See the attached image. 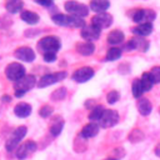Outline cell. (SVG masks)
Wrapping results in <instances>:
<instances>
[{
	"instance_id": "6da1fadb",
	"label": "cell",
	"mask_w": 160,
	"mask_h": 160,
	"mask_svg": "<svg viewBox=\"0 0 160 160\" xmlns=\"http://www.w3.org/2000/svg\"><path fill=\"white\" fill-rule=\"evenodd\" d=\"M52 21L59 26H70V28H84L85 21L82 18H78L74 15H65V14H55L52 15Z\"/></svg>"
},
{
	"instance_id": "7a4b0ae2",
	"label": "cell",
	"mask_w": 160,
	"mask_h": 160,
	"mask_svg": "<svg viewBox=\"0 0 160 160\" xmlns=\"http://www.w3.org/2000/svg\"><path fill=\"white\" fill-rule=\"evenodd\" d=\"M60 48H61V42H60V39L56 36H45L40 39L38 42V49L39 51L42 52V55L49 52L56 54L60 50Z\"/></svg>"
},
{
	"instance_id": "3957f363",
	"label": "cell",
	"mask_w": 160,
	"mask_h": 160,
	"mask_svg": "<svg viewBox=\"0 0 160 160\" xmlns=\"http://www.w3.org/2000/svg\"><path fill=\"white\" fill-rule=\"evenodd\" d=\"M36 85V78L34 75H25L20 80L15 81L14 84V90H15V96L21 98L24 96L29 90H31Z\"/></svg>"
},
{
	"instance_id": "277c9868",
	"label": "cell",
	"mask_w": 160,
	"mask_h": 160,
	"mask_svg": "<svg viewBox=\"0 0 160 160\" xmlns=\"http://www.w3.org/2000/svg\"><path fill=\"white\" fill-rule=\"evenodd\" d=\"M64 9L70 15H74V16H78V18H85V16L89 15V8L85 4H81V2L75 1V0L65 1Z\"/></svg>"
},
{
	"instance_id": "5b68a950",
	"label": "cell",
	"mask_w": 160,
	"mask_h": 160,
	"mask_svg": "<svg viewBox=\"0 0 160 160\" xmlns=\"http://www.w3.org/2000/svg\"><path fill=\"white\" fill-rule=\"evenodd\" d=\"M26 131H28L26 126H19V128H16V129L11 132V135L9 136V139L6 140V144H5L6 150H8V151L15 150V149L18 148V145L20 144V141H21V140L24 139V136L26 135Z\"/></svg>"
},
{
	"instance_id": "8992f818",
	"label": "cell",
	"mask_w": 160,
	"mask_h": 160,
	"mask_svg": "<svg viewBox=\"0 0 160 160\" xmlns=\"http://www.w3.org/2000/svg\"><path fill=\"white\" fill-rule=\"evenodd\" d=\"M132 21L136 24L152 22L156 19V12L152 9H138L132 14Z\"/></svg>"
},
{
	"instance_id": "52a82bcc",
	"label": "cell",
	"mask_w": 160,
	"mask_h": 160,
	"mask_svg": "<svg viewBox=\"0 0 160 160\" xmlns=\"http://www.w3.org/2000/svg\"><path fill=\"white\" fill-rule=\"evenodd\" d=\"M5 75L11 81H18L25 76V68L20 62H11L5 68Z\"/></svg>"
},
{
	"instance_id": "ba28073f",
	"label": "cell",
	"mask_w": 160,
	"mask_h": 160,
	"mask_svg": "<svg viewBox=\"0 0 160 160\" xmlns=\"http://www.w3.org/2000/svg\"><path fill=\"white\" fill-rule=\"evenodd\" d=\"M119 122V112L112 109H105L102 116L99 120V126L100 128H111Z\"/></svg>"
},
{
	"instance_id": "9c48e42d",
	"label": "cell",
	"mask_w": 160,
	"mask_h": 160,
	"mask_svg": "<svg viewBox=\"0 0 160 160\" xmlns=\"http://www.w3.org/2000/svg\"><path fill=\"white\" fill-rule=\"evenodd\" d=\"M149 46H150V44H149V41H148L145 38L134 36V38H131V39L125 44L124 49L128 50V51H130V50H139V51L145 52V51L149 50Z\"/></svg>"
},
{
	"instance_id": "30bf717a",
	"label": "cell",
	"mask_w": 160,
	"mask_h": 160,
	"mask_svg": "<svg viewBox=\"0 0 160 160\" xmlns=\"http://www.w3.org/2000/svg\"><path fill=\"white\" fill-rule=\"evenodd\" d=\"M66 76H68V72L66 71H58V72H52V74H46V75H44V76L40 78L39 82H38V86L39 88L50 86L52 84L59 82L60 80H64Z\"/></svg>"
},
{
	"instance_id": "8fae6325",
	"label": "cell",
	"mask_w": 160,
	"mask_h": 160,
	"mask_svg": "<svg viewBox=\"0 0 160 160\" xmlns=\"http://www.w3.org/2000/svg\"><path fill=\"white\" fill-rule=\"evenodd\" d=\"M36 149H38V145H36L35 141H31V140L25 141V142H22V144L16 149V158H18L19 160H24V159H26L29 155H31L32 152H35Z\"/></svg>"
},
{
	"instance_id": "7c38bea8",
	"label": "cell",
	"mask_w": 160,
	"mask_h": 160,
	"mask_svg": "<svg viewBox=\"0 0 160 160\" xmlns=\"http://www.w3.org/2000/svg\"><path fill=\"white\" fill-rule=\"evenodd\" d=\"M91 24L95 25L96 28H99L100 30L106 29L112 24V15H110L108 12H99L95 16H92Z\"/></svg>"
},
{
	"instance_id": "4fadbf2b",
	"label": "cell",
	"mask_w": 160,
	"mask_h": 160,
	"mask_svg": "<svg viewBox=\"0 0 160 160\" xmlns=\"http://www.w3.org/2000/svg\"><path fill=\"white\" fill-rule=\"evenodd\" d=\"M95 71L92 68H89V66H82L78 70L74 71V74L71 75L72 80H75L76 82H86L89 81L92 76H94Z\"/></svg>"
},
{
	"instance_id": "5bb4252c",
	"label": "cell",
	"mask_w": 160,
	"mask_h": 160,
	"mask_svg": "<svg viewBox=\"0 0 160 160\" xmlns=\"http://www.w3.org/2000/svg\"><path fill=\"white\" fill-rule=\"evenodd\" d=\"M15 58L18 60H21V61H25V62H31L35 60V52L31 48H28V46H21V48H18L14 52Z\"/></svg>"
},
{
	"instance_id": "9a60e30c",
	"label": "cell",
	"mask_w": 160,
	"mask_h": 160,
	"mask_svg": "<svg viewBox=\"0 0 160 160\" xmlns=\"http://www.w3.org/2000/svg\"><path fill=\"white\" fill-rule=\"evenodd\" d=\"M100 34H101V30L99 28H96L95 25H85L82 29H81V38L88 40V41H94V40H98L100 38Z\"/></svg>"
},
{
	"instance_id": "2e32d148",
	"label": "cell",
	"mask_w": 160,
	"mask_h": 160,
	"mask_svg": "<svg viewBox=\"0 0 160 160\" xmlns=\"http://www.w3.org/2000/svg\"><path fill=\"white\" fill-rule=\"evenodd\" d=\"M154 30L152 22H144V24H138L136 26H134L131 29L132 34L135 36H141V38H146L149 36Z\"/></svg>"
},
{
	"instance_id": "e0dca14e",
	"label": "cell",
	"mask_w": 160,
	"mask_h": 160,
	"mask_svg": "<svg viewBox=\"0 0 160 160\" xmlns=\"http://www.w3.org/2000/svg\"><path fill=\"white\" fill-rule=\"evenodd\" d=\"M99 129H100V126H99L96 122H91V121H90L89 124H86V125L82 128V130L80 131V136L84 138V139L94 138V136L98 135Z\"/></svg>"
},
{
	"instance_id": "ac0fdd59",
	"label": "cell",
	"mask_w": 160,
	"mask_h": 160,
	"mask_svg": "<svg viewBox=\"0 0 160 160\" xmlns=\"http://www.w3.org/2000/svg\"><path fill=\"white\" fill-rule=\"evenodd\" d=\"M138 111L142 116H148L152 111V105L148 98H139L138 100Z\"/></svg>"
},
{
	"instance_id": "d6986e66",
	"label": "cell",
	"mask_w": 160,
	"mask_h": 160,
	"mask_svg": "<svg viewBox=\"0 0 160 160\" xmlns=\"http://www.w3.org/2000/svg\"><path fill=\"white\" fill-rule=\"evenodd\" d=\"M110 8V1L109 0H91L90 1V10L94 12H106V10Z\"/></svg>"
},
{
	"instance_id": "ffe728a7",
	"label": "cell",
	"mask_w": 160,
	"mask_h": 160,
	"mask_svg": "<svg viewBox=\"0 0 160 160\" xmlns=\"http://www.w3.org/2000/svg\"><path fill=\"white\" fill-rule=\"evenodd\" d=\"M124 39H125V35H124V32L121 31V30H112V31H110L109 34H108V38H106V40H108V42L110 44V45H120L121 42H124Z\"/></svg>"
},
{
	"instance_id": "44dd1931",
	"label": "cell",
	"mask_w": 160,
	"mask_h": 160,
	"mask_svg": "<svg viewBox=\"0 0 160 160\" xmlns=\"http://www.w3.org/2000/svg\"><path fill=\"white\" fill-rule=\"evenodd\" d=\"M14 114L18 118H28L31 114V105L28 102H19L14 108Z\"/></svg>"
},
{
	"instance_id": "7402d4cb",
	"label": "cell",
	"mask_w": 160,
	"mask_h": 160,
	"mask_svg": "<svg viewBox=\"0 0 160 160\" xmlns=\"http://www.w3.org/2000/svg\"><path fill=\"white\" fill-rule=\"evenodd\" d=\"M76 51L84 56H89L94 54L95 51V45L91 41H85V42H79L76 45Z\"/></svg>"
},
{
	"instance_id": "603a6c76",
	"label": "cell",
	"mask_w": 160,
	"mask_h": 160,
	"mask_svg": "<svg viewBox=\"0 0 160 160\" xmlns=\"http://www.w3.org/2000/svg\"><path fill=\"white\" fill-rule=\"evenodd\" d=\"M22 6H24V1L22 0H6V2H5V9L10 14L19 12L22 9Z\"/></svg>"
},
{
	"instance_id": "cb8c5ba5",
	"label": "cell",
	"mask_w": 160,
	"mask_h": 160,
	"mask_svg": "<svg viewBox=\"0 0 160 160\" xmlns=\"http://www.w3.org/2000/svg\"><path fill=\"white\" fill-rule=\"evenodd\" d=\"M20 18H21L22 21H25L26 24H30V25H35V24H38L39 20H40L39 15H38L36 12H34V11H30V10L22 11V12L20 14Z\"/></svg>"
},
{
	"instance_id": "d4e9b609",
	"label": "cell",
	"mask_w": 160,
	"mask_h": 160,
	"mask_svg": "<svg viewBox=\"0 0 160 160\" xmlns=\"http://www.w3.org/2000/svg\"><path fill=\"white\" fill-rule=\"evenodd\" d=\"M104 111H105V108H104L102 105H96V106H94V108L90 110V112H89L88 118H89V120H90L91 122L99 121V120H100V118L102 116Z\"/></svg>"
},
{
	"instance_id": "484cf974",
	"label": "cell",
	"mask_w": 160,
	"mask_h": 160,
	"mask_svg": "<svg viewBox=\"0 0 160 160\" xmlns=\"http://www.w3.org/2000/svg\"><path fill=\"white\" fill-rule=\"evenodd\" d=\"M62 128H64V120L56 118V119L51 122L49 130H50V134H51L52 136H58V135H60V132L62 131Z\"/></svg>"
},
{
	"instance_id": "4316f807",
	"label": "cell",
	"mask_w": 160,
	"mask_h": 160,
	"mask_svg": "<svg viewBox=\"0 0 160 160\" xmlns=\"http://www.w3.org/2000/svg\"><path fill=\"white\" fill-rule=\"evenodd\" d=\"M121 54H122V50L120 48L112 46V48H110L108 50L105 59H106V61H115V60H118V59L121 58Z\"/></svg>"
},
{
	"instance_id": "83f0119b",
	"label": "cell",
	"mask_w": 160,
	"mask_h": 160,
	"mask_svg": "<svg viewBox=\"0 0 160 160\" xmlns=\"http://www.w3.org/2000/svg\"><path fill=\"white\" fill-rule=\"evenodd\" d=\"M140 81H141L144 92L151 90V88H152V85H154V81H152V79H151L149 71H148V72H142V75H141V78H140Z\"/></svg>"
},
{
	"instance_id": "f1b7e54d",
	"label": "cell",
	"mask_w": 160,
	"mask_h": 160,
	"mask_svg": "<svg viewBox=\"0 0 160 160\" xmlns=\"http://www.w3.org/2000/svg\"><path fill=\"white\" fill-rule=\"evenodd\" d=\"M131 91H132V96L139 99L144 94V89H142V85H141V81L140 79H135L132 81V85H131Z\"/></svg>"
},
{
	"instance_id": "f546056e",
	"label": "cell",
	"mask_w": 160,
	"mask_h": 160,
	"mask_svg": "<svg viewBox=\"0 0 160 160\" xmlns=\"http://www.w3.org/2000/svg\"><path fill=\"white\" fill-rule=\"evenodd\" d=\"M142 139H144V132L140 129H134L129 134V140L131 142H139V141H142Z\"/></svg>"
},
{
	"instance_id": "4dcf8cb0",
	"label": "cell",
	"mask_w": 160,
	"mask_h": 160,
	"mask_svg": "<svg viewBox=\"0 0 160 160\" xmlns=\"http://www.w3.org/2000/svg\"><path fill=\"white\" fill-rule=\"evenodd\" d=\"M149 74H150L152 81H154V84H160V66L159 65L151 68V70L149 71Z\"/></svg>"
},
{
	"instance_id": "1f68e13d",
	"label": "cell",
	"mask_w": 160,
	"mask_h": 160,
	"mask_svg": "<svg viewBox=\"0 0 160 160\" xmlns=\"http://www.w3.org/2000/svg\"><path fill=\"white\" fill-rule=\"evenodd\" d=\"M66 95V89L65 88H60V89H56L52 94H51V99L55 100V101H59V100H62Z\"/></svg>"
},
{
	"instance_id": "d6a6232c",
	"label": "cell",
	"mask_w": 160,
	"mask_h": 160,
	"mask_svg": "<svg viewBox=\"0 0 160 160\" xmlns=\"http://www.w3.org/2000/svg\"><path fill=\"white\" fill-rule=\"evenodd\" d=\"M119 99H120V94H119V91H116V90H111V91L108 92V95H106V101H108L109 104H115Z\"/></svg>"
},
{
	"instance_id": "836d02e7",
	"label": "cell",
	"mask_w": 160,
	"mask_h": 160,
	"mask_svg": "<svg viewBox=\"0 0 160 160\" xmlns=\"http://www.w3.org/2000/svg\"><path fill=\"white\" fill-rule=\"evenodd\" d=\"M51 114H52V106H50V105H44L39 110V115L41 118H49Z\"/></svg>"
},
{
	"instance_id": "e575fe53",
	"label": "cell",
	"mask_w": 160,
	"mask_h": 160,
	"mask_svg": "<svg viewBox=\"0 0 160 160\" xmlns=\"http://www.w3.org/2000/svg\"><path fill=\"white\" fill-rule=\"evenodd\" d=\"M38 5H41L44 8H51L54 5V0H34Z\"/></svg>"
},
{
	"instance_id": "d590c367",
	"label": "cell",
	"mask_w": 160,
	"mask_h": 160,
	"mask_svg": "<svg viewBox=\"0 0 160 160\" xmlns=\"http://www.w3.org/2000/svg\"><path fill=\"white\" fill-rule=\"evenodd\" d=\"M42 58H44V61H46V62H54L56 60V54H52V52L44 54Z\"/></svg>"
},
{
	"instance_id": "8d00e7d4",
	"label": "cell",
	"mask_w": 160,
	"mask_h": 160,
	"mask_svg": "<svg viewBox=\"0 0 160 160\" xmlns=\"http://www.w3.org/2000/svg\"><path fill=\"white\" fill-rule=\"evenodd\" d=\"M154 154L158 156V158H160V141L156 144V146L154 148Z\"/></svg>"
},
{
	"instance_id": "74e56055",
	"label": "cell",
	"mask_w": 160,
	"mask_h": 160,
	"mask_svg": "<svg viewBox=\"0 0 160 160\" xmlns=\"http://www.w3.org/2000/svg\"><path fill=\"white\" fill-rule=\"evenodd\" d=\"M1 100H2V101H4V102H9V101H10V100H11V98H10V96H9V95H4V96H2V98H1Z\"/></svg>"
},
{
	"instance_id": "f35d334b",
	"label": "cell",
	"mask_w": 160,
	"mask_h": 160,
	"mask_svg": "<svg viewBox=\"0 0 160 160\" xmlns=\"http://www.w3.org/2000/svg\"><path fill=\"white\" fill-rule=\"evenodd\" d=\"M104 160H118V159H114V158H108V159H104Z\"/></svg>"
},
{
	"instance_id": "ab89813d",
	"label": "cell",
	"mask_w": 160,
	"mask_h": 160,
	"mask_svg": "<svg viewBox=\"0 0 160 160\" xmlns=\"http://www.w3.org/2000/svg\"><path fill=\"white\" fill-rule=\"evenodd\" d=\"M159 114H160V109H159Z\"/></svg>"
}]
</instances>
